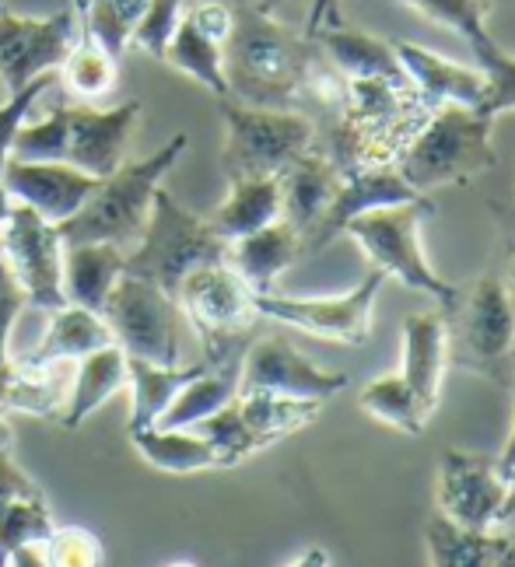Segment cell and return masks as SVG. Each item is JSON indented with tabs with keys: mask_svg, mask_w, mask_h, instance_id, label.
<instances>
[{
	"mask_svg": "<svg viewBox=\"0 0 515 567\" xmlns=\"http://www.w3.org/2000/svg\"><path fill=\"white\" fill-rule=\"evenodd\" d=\"M418 193L411 183L400 176L396 165H372V168H358L340 176L333 200L327 204V210L319 214V221L302 235V256H312L323 246H330L337 235H343L351 217L372 210V207H385V204H403V200H418Z\"/></svg>",
	"mask_w": 515,
	"mask_h": 567,
	"instance_id": "obj_16",
	"label": "cell"
},
{
	"mask_svg": "<svg viewBox=\"0 0 515 567\" xmlns=\"http://www.w3.org/2000/svg\"><path fill=\"white\" fill-rule=\"evenodd\" d=\"M491 529L515 539V470L505 473V497H502V508H498L495 526H491Z\"/></svg>",
	"mask_w": 515,
	"mask_h": 567,
	"instance_id": "obj_46",
	"label": "cell"
},
{
	"mask_svg": "<svg viewBox=\"0 0 515 567\" xmlns=\"http://www.w3.org/2000/svg\"><path fill=\"white\" fill-rule=\"evenodd\" d=\"M302 259V235H298L285 217L256 228L249 235L231 238L225 249V264L239 274L253 295H267L274 291L277 277L288 267H295Z\"/></svg>",
	"mask_w": 515,
	"mask_h": 567,
	"instance_id": "obj_20",
	"label": "cell"
},
{
	"mask_svg": "<svg viewBox=\"0 0 515 567\" xmlns=\"http://www.w3.org/2000/svg\"><path fill=\"white\" fill-rule=\"evenodd\" d=\"M168 68H176L179 74L200 81L210 95L225 99L228 95V78H225V42L210 39L207 32H200L193 21L183 14L176 32L168 39V50L162 56Z\"/></svg>",
	"mask_w": 515,
	"mask_h": 567,
	"instance_id": "obj_32",
	"label": "cell"
},
{
	"mask_svg": "<svg viewBox=\"0 0 515 567\" xmlns=\"http://www.w3.org/2000/svg\"><path fill=\"white\" fill-rule=\"evenodd\" d=\"M131 442L144 460L162 473L186 476V473L222 470L218 452H214L204 434H197L193 427H158V424L137 427L131 431Z\"/></svg>",
	"mask_w": 515,
	"mask_h": 567,
	"instance_id": "obj_29",
	"label": "cell"
},
{
	"mask_svg": "<svg viewBox=\"0 0 515 567\" xmlns=\"http://www.w3.org/2000/svg\"><path fill=\"white\" fill-rule=\"evenodd\" d=\"M123 252L110 243H63L60 284L63 298L81 309L102 312L113 284L123 277Z\"/></svg>",
	"mask_w": 515,
	"mask_h": 567,
	"instance_id": "obj_25",
	"label": "cell"
},
{
	"mask_svg": "<svg viewBox=\"0 0 515 567\" xmlns=\"http://www.w3.org/2000/svg\"><path fill=\"white\" fill-rule=\"evenodd\" d=\"M42 554H47L50 567H95L105 560V547L99 543V536L78 526L53 529L47 543H42Z\"/></svg>",
	"mask_w": 515,
	"mask_h": 567,
	"instance_id": "obj_42",
	"label": "cell"
},
{
	"mask_svg": "<svg viewBox=\"0 0 515 567\" xmlns=\"http://www.w3.org/2000/svg\"><path fill=\"white\" fill-rule=\"evenodd\" d=\"M0 259L11 267L18 284L25 288L29 305L42 312H53L68 305L60 284V259H63V238L53 221H47L29 204H11V214L0 228Z\"/></svg>",
	"mask_w": 515,
	"mask_h": 567,
	"instance_id": "obj_12",
	"label": "cell"
},
{
	"mask_svg": "<svg viewBox=\"0 0 515 567\" xmlns=\"http://www.w3.org/2000/svg\"><path fill=\"white\" fill-rule=\"evenodd\" d=\"M120 389H126V354L116 343H105L99 351L78 358L71 396L60 413V424L68 431H78Z\"/></svg>",
	"mask_w": 515,
	"mask_h": 567,
	"instance_id": "obj_26",
	"label": "cell"
},
{
	"mask_svg": "<svg viewBox=\"0 0 515 567\" xmlns=\"http://www.w3.org/2000/svg\"><path fill=\"white\" fill-rule=\"evenodd\" d=\"M11 445H14V431L4 417H0V452H11Z\"/></svg>",
	"mask_w": 515,
	"mask_h": 567,
	"instance_id": "obj_50",
	"label": "cell"
},
{
	"mask_svg": "<svg viewBox=\"0 0 515 567\" xmlns=\"http://www.w3.org/2000/svg\"><path fill=\"white\" fill-rule=\"evenodd\" d=\"M0 176H4L11 200L29 204L32 210H39L53 225H63L71 214H78V207L89 200L92 189L99 186L95 176H89V172H81L68 162L8 158Z\"/></svg>",
	"mask_w": 515,
	"mask_h": 567,
	"instance_id": "obj_17",
	"label": "cell"
},
{
	"mask_svg": "<svg viewBox=\"0 0 515 567\" xmlns=\"http://www.w3.org/2000/svg\"><path fill=\"white\" fill-rule=\"evenodd\" d=\"M495 120L481 116L474 105H439L421 130L400 151L396 168L418 193L439 186L470 183L491 165H498V151L491 141Z\"/></svg>",
	"mask_w": 515,
	"mask_h": 567,
	"instance_id": "obj_4",
	"label": "cell"
},
{
	"mask_svg": "<svg viewBox=\"0 0 515 567\" xmlns=\"http://www.w3.org/2000/svg\"><path fill=\"white\" fill-rule=\"evenodd\" d=\"M74 364L71 361H4L0 364V406L29 413L42 421H60L71 396Z\"/></svg>",
	"mask_w": 515,
	"mask_h": 567,
	"instance_id": "obj_18",
	"label": "cell"
},
{
	"mask_svg": "<svg viewBox=\"0 0 515 567\" xmlns=\"http://www.w3.org/2000/svg\"><path fill=\"white\" fill-rule=\"evenodd\" d=\"M228 243L207 225V217L189 214L172 200V193L162 186L155 189L152 214H147V228L141 243L126 252L123 274L141 277L147 284H158L162 291L176 298L179 280L200 264L210 259H225Z\"/></svg>",
	"mask_w": 515,
	"mask_h": 567,
	"instance_id": "obj_7",
	"label": "cell"
},
{
	"mask_svg": "<svg viewBox=\"0 0 515 567\" xmlns=\"http://www.w3.org/2000/svg\"><path fill=\"white\" fill-rule=\"evenodd\" d=\"M281 217V179L277 176H253L231 179L228 200L207 217V225L218 231L225 243L249 235Z\"/></svg>",
	"mask_w": 515,
	"mask_h": 567,
	"instance_id": "obj_28",
	"label": "cell"
},
{
	"mask_svg": "<svg viewBox=\"0 0 515 567\" xmlns=\"http://www.w3.org/2000/svg\"><path fill=\"white\" fill-rule=\"evenodd\" d=\"M424 547L428 564L435 567H491L515 564V539L495 529H463L442 512L424 522Z\"/></svg>",
	"mask_w": 515,
	"mask_h": 567,
	"instance_id": "obj_24",
	"label": "cell"
},
{
	"mask_svg": "<svg viewBox=\"0 0 515 567\" xmlns=\"http://www.w3.org/2000/svg\"><path fill=\"white\" fill-rule=\"evenodd\" d=\"M309 39H316V47L323 50L333 68L348 78H393V81L406 78L393 42L343 25L340 18L323 21Z\"/></svg>",
	"mask_w": 515,
	"mask_h": 567,
	"instance_id": "obj_23",
	"label": "cell"
},
{
	"mask_svg": "<svg viewBox=\"0 0 515 567\" xmlns=\"http://www.w3.org/2000/svg\"><path fill=\"white\" fill-rule=\"evenodd\" d=\"M60 81V74H39L35 81H29L25 89H18L11 92L4 102H0V172H4V162L11 158V144L18 137V130L25 126V116H29V109L47 95L53 84Z\"/></svg>",
	"mask_w": 515,
	"mask_h": 567,
	"instance_id": "obj_43",
	"label": "cell"
},
{
	"mask_svg": "<svg viewBox=\"0 0 515 567\" xmlns=\"http://www.w3.org/2000/svg\"><path fill=\"white\" fill-rule=\"evenodd\" d=\"M396 4L424 14L428 21H435L442 29H453L466 42L487 32L491 0H396Z\"/></svg>",
	"mask_w": 515,
	"mask_h": 567,
	"instance_id": "obj_40",
	"label": "cell"
},
{
	"mask_svg": "<svg viewBox=\"0 0 515 567\" xmlns=\"http://www.w3.org/2000/svg\"><path fill=\"white\" fill-rule=\"evenodd\" d=\"M0 11H4V0H0Z\"/></svg>",
	"mask_w": 515,
	"mask_h": 567,
	"instance_id": "obj_54",
	"label": "cell"
},
{
	"mask_svg": "<svg viewBox=\"0 0 515 567\" xmlns=\"http://www.w3.org/2000/svg\"><path fill=\"white\" fill-rule=\"evenodd\" d=\"M393 50L403 63V74L411 78L418 95L439 109V105H477L484 95V74L481 68H466L442 53H432L418 42L393 39Z\"/></svg>",
	"mask_w": 515,
	"mask_h": 567,
	"instance_id": "obj_21",
	"label": "cell"
},
{
	"mask_svg": "<svg viewBox=\"0 0 515 567\" xmlns=\"http://www.w3.org/2000/svg\"><path fill=\"white\" fill-rule=\"evenodd\" d=\"M460 305L456 333L449 322V358L477 368L491 379H502L505 364L515 354V301L508 284L495 274H484Z\"/></svg>",
	"mask_w": 515,
	"mask_h": 567,
	"instance_id": "obj_11",
	"label": "cell"
},
{
	"mask_svg": "<svg viewBox=\"0 0 515 567\" xmlns=\"http://www.w3.org/2000/svg\"><path fill=\"white\" fill-rule=\"evenodd\" d=\"M330 18H340L337 14V0H312V11H309V21H306V35H312Z\"/></svg>",
	"mask_w": 515,
	"mask_h": 567,
	"instance_id": "obj_47",
	"label": "cell"
},
{
	"mask_svg": "<svg viewBox=\"0 0 515 567\" xmlns=\"http://www.w3.org/2000/svg\"><path fill=\"white\" fill-rule=\"evenodd\" d=\"M186 11V0H147V8L131 35V47L144 50L147 56L162 60L168 50V39L176 32L179 18Z\"/></svg>",
	"mask_w": 515,
	"mask_h": 567,
	"instance_id": "obj_41",
	"label": "cell"
},
{
	"mask_svg": "<svg viewBox=\"0 0 515 567\" xmlns=\"http://www.w3.org/2000/svg\"><path fill=\"white\" fill-rule=\"evenodd\" d=\"M207 361L197 364H155L144 358L126 354V389H131V431L152 427L165 413V406L176 400V392L197 379Z\"/></svg>",
	"mask_w": 515,
	"mask_h": 567,
	"instance_id": "obj_27",
	"label": "cell"
},
{
	"mask_svg": "<svg viewBox=\"0 0 515 567\" xmlns=\"http://www.w3.org/2000/svg\"><path fill=\"white\" fill-rule=\"evenodd\" d=\"M343 385H348V375L319 368L285 337L253 340L239 368V392H288V396L327 403Z\"/></svg>",
	"mask_w": 515,
	"mask_h": 567,
	"instance_id": "obj_14",
	"label": "cell"
},
{
	"mask_svg": "<svg viewBox=\"0 0 515 567\" xmlns=\"http://www.w3.org/2000/svg\"><path fill=\"white\" fill-rule=\"evenodd\" d=\"M116 56L102 47V42H95L92 35H78V42L71 47L68 60L60 63V81L68 84V89L84 99V102H102L110 99L116 81H120V68H116Z\"/></svg>",
	"mask_w": 515,
	"mask_h": 567,
	"instance_id": "obj_35",
	"label": "cell"
},
{
	"mask_svg": "<svg viewBox=\"0 0 515 567\" xmlns=\"http://www.w3.org/2000/svg\"><path fill=\"white\" fill-rule=\"evenodd\" d=\"M11 193H8V186H4V176H0V228H4V221H8V214H11Z\"/></svg>",
	"mask_w": 515,
	"mask_h": 567,
	"instance_id": "obj_49",
	"label": "cell"
},
{
	"mask_svg": "<svg viewBox=\"0 0 515 567\" xmlns=\"http://www.w3.org/2000/svg\"><path fill=\"white\" fill-rule=\"evenodd\" d=\"M235 406H239L243 421L267 449L288 439V434L309 427L323 410V400L288 396V392H235Z\"/></svg>",
	"mask_w": 515,
	"mask_h": 567,
	"instance_id": "obj_31",
	"label": "cell"
},
{
	"mask_svg": "<svg viewBox=\"0 0 515 567\" xmlns=\"http://www.w3.org/2000/svg\"><path fill=\"white\" fill-rule=\"evenodd\" d=\"M53 529L47 497H18L0 505V567H8L18 550L42 543Z\"/></svg>",
	"mask_w": 515,
	"mask_h": 567,
	"instance_id": "obj_38",
	"label": "cell"
},
{
	"mask_svg": "<svg viewBox=\"0 0 515 567\" xmlns=\"http://www.w3.org/2000/svg\"><path fill=\"white\" fill-rule=\"evenodd\" d=\"M277 179H281V217L298 235H306L333 200L340 172L327 158V151L312 144Z\"/></svg>",
	"mask_w": 515,
	"mask_h": 567,
	"instance_id": "obj_22",
	"label": "cell"
},
{
	"mask_svg": "<svg viewBox=\"0 0 515 567\" xmlns=\"http://www.w3.org/2000/svg\"><path fill=\"white\" fill-rule=\"evenodd\" d=\"M239 368L243 364L204 368V372L197 379H189L176 392V400L165 406V413L158 417V427H193L197 421L210 417L214 410L231 403L235 392H239Z\"/></svg>",
	"mask_w": 515,
	"mask_h": 567,
	"instance_id": "obj_33",
	"label": "cell"
},
{
	"mask_svg": "<svg viewBox=\"0 0 515 567\" xmlns=\"http://www.w3.org/2000/svg\"><path fill=\"white\" fill-rule=\"evenodd\" d=\"M432 214H435V204L428 200V196H418V200L385 204V207H372L351 217L343 235L354 238L379 274L396 277L403 288L432 295L439 305H445V309L453 312L460 305V291L432 270L421 246V228Z\"/></svg>",
	"mask_w": 515,
	"mask_h": 567,
	"instance_id": "obj_6",
	"label": "cell"
},
{
	"mask_svg": "<svg viewBox=\"0 0 515 567\" xmlns=\"http://www.w3.org/2000/svg\"><path fill=\"white\" fill-rule=\"evenodd\" d=\"M385 274L372 267V274L364 277L358 288L343 295H316V298H295V295H256V312L285 322L291 330H302L319 340L348 343L361 347L372 337V319H375V301L382 291Z\"/></svg>",
	"mask_w": 515,
	"mask_h": 567,
	"instance_id": "obj_10",
	"label": "cell"
},
{
	"mask_svg": "<svg viewBox=\"0 0 515 567\" xmlns=\"http://www.w3.org/2000/svg\"><path fill=\"white\" fill-rule=\"evenodd\" d=\"M449 316L445 312H414L403 319V351L396 372L406 379L428 410H439L442 379L449 368Z\"/></svg>",
	"mask_w": 515,
	"mask_h": 567,
	"instance_id": "obj_19",
	"label": "cell"
},
{
	"mask_svg": "<svg viewBox=\"0 0 515 567\" xmlns=\"http://www.w3.org/2000/svg\"><path fill=\"white\" fill-rule=\"evenodd\" d=\"M179 312L189 319L193 333L200 337L207 368L243 364L246 347L256 330V295L225 259L193 267L176 288Z\"/></svg>",
	"mask_w": 515,
	"mask_h": 567,
	"instance_id": "obj_5",
	"label": "cell"
},
{
	"mask_svg": "<svg viewBox=\"0 0 515 567\" xmlns=\"http://www.w3.org/2000/svg\"><path fill=\"white\" fill-rule=\"evenodd\" d=\"M439 512L463 529H491L505 497V473L498 460L481 452L445 449L439 463Z\"/></svg>",
	"mask_w": 515,
	"mask_h": 567,
	"instance_id": "obj_15",
	"label": "cell"
},
{
	"mask_svg": "<svg viewBox=\"0 0 515 567\" xmlns=\"http://www.w3.org/2000/svg\"><path fill=\"white\" fill-rule=\"evenodd\" d=\"M78 25L84 35L102 42L116 60L131 47V35L147 8V0H74Z\"/></svg>",
	"mask_w": 515,
	"mask_h": 567,
	"instance_id": "obj_36",
	"label": "cell"
},
{
	"mask_svg": "<svg viewBox=\"0 0 515 567\" xmlns=\"http://www.w3.org/2000/svg\"><path fill=\"white\" fill-rule=\"evenodd\" d=\"M102 319L123 354L179 364V301L158 284L123 274L102 305Z\"/></svg>",
	"mask_w": 515,
	"mask_h": 567,
	"instance_id": "obj_9",
	"label": "cell"
},
{
	"mask_svg": "<svg viewBox=\"0 0 515 567\" xmlns=\"http://www.w3.org/2000/svg\"><path fill=\"white\" fill-rule=\"evenodd\" d=\"M316 50V39L281 25L270 8L235 4V21L225 39L228 95L246 105L295 109Z\"/></svg>",
	"mask_w": 515,
	"mask_h": 567,
	"instance_id": "obj_1",
	"label": "cell"
},
{
	"mask_svg": "<svg viewBox=\"0 0 515 567\" xmlns=\"http://www.w3.org/2000/svg\"><path fill=\"white\" fill-rule=\"evenodd\" d=\"M512 400H515V379H512ZM498 470H502V473H512V470H515V410H512V431H508L505 452L498 455Z\"/></svg>",
	"mask_w": 515,
	"mask_h": 567,
	"instance_id": "obj_48",
	"label": "cell"
},
{
	"mask_svg": "<svg viewBox=\"0 0 515 567\" xmlns=\"http://www.w3.org/2000/svg\"><path fill=\"white\" fill-rule=\"evenodd\" d=\"M29 305L25 288L18 284V277L11 274V267L0 259V364L8 361V337L14 330V322L21 316V309Z\"/></svg>",
	"mask_w": 515,
	"mask_h": 567,
	"instance_id": "obj_44",
	"label": "cell"
},
{
	"mask_svg": "<svg viewBox=\"0 0 515 567\" xmlns=\"http://www.w3.org/2000/svg\"><path fill=\"white\" fill-rule=\"evenodd\" d=\"M228 4H264V8H270L274 0H228Z\"/></svg>",
	"mask_w": 515,
	"mask_h": 567,
	"instance_id": "obj_51",
	"label": "cell"
},
{
	"mask_svg": "<svg viewBox=\"0 0 515 567\" xmlns=\"http://www.w3.org/2000/svg\"><path fill=\"white\" fill-rule=\"evenodd\" d=\"M508 280L515 284V256H512V264H508Z\"/></svg>",
	"mask_w": 515,
	"mask_h": 567,
	"instance_id": "obj_53",
	"label": "cell"
},
{
	"mask_svg": "<svg viewBox=\"0 0 515 567\" xmlns=\"http://www.w3.org/2000/svg\"><path fill=\"white\" fill-rule=\"evenodd\" d=\"M50 316L53 319L47 326V333H42L29 361H78L105 343H116L102 312L81 309V305L68 301V305H60V309H53Z\"/></svg>",
	"mask_w": 515,
	"mask_h": 567,
	"instance_id": "obj_30",
	"label": "cell"
},
{
	"mask_svg": "<svg viewBox=\"0 0 515 567\" xmlns=\"http://www.w3.org/2000/svg\"><path fill=\"white\" fill-rule=\"evenodd\" d=\"M81 35L78 8H60L47 18L0 11V81L8 92L25 89L39 74L60 71Z\"/></svg>",
	"mask_w": 515,
	"mask_h": 567,
	"instance_id": "obj_13",
	"label": "cell"
},
{
	"mask_svg": "<svg viewBox=\"0 0 515 567\" xmlns=\"http://www.w3.org/2000/svg\"><path fill=\"white\" fill-rule=\"evenodd\" d=\"M225 116V151L222 168L231 179L281 176V172L316 144V123L298 109H264L239 99H222Z\"/></svg>",
	"mask_w": 515,
	"mask_h": 567,
	"instance_id": "obj_8",
	"label": "cell"
},
{
	"mask_svg": "<svg viewBox=\"0 0 515 567\" xmlns=\"http://www.w3.org/2000/svg\"><path fill=\"white\" fill-rule=\"evenodd\" d=\"M141 123V102L113 109L56 105L47 120L25 123L11 144V158L21 162H68L102 179L126 162V147Z\"/></svg>",
	"mask_w": 515,
	"mask_h": 567,
	"instance_id": "obj_2",
	"label": "cell"
},
{
	"mask_svg": "<svg viewBox=\"0 0 515 567\" xmlns=\"http://www.w3.org/2000/svg\"><path fill=\"white\" fill-rule=\"evenodd\" d=\"M18 497H47V494H42L35 480L11 460V452H0V505H8V501H18Z\"/></svg>",
	"mask_w": 515,
	"mask_h": 567,
	"instance_id": "obj_45",
	"label": "cell"
},
{
	"mask_svg": "<svg viewBox=\"0 0 515 567\" xmlns=\"http://www.w3.org/2000/svg\"><path fill=\"white\" fill-rule=\"evenodd\" d=\"M358 406L369 413L372 421L393 427L400 434H421L428 421H432V410L421 403V396L406 385L400 372L372 379L358 392Z\"/></svg>",
	"mask_w": 515,
	"mask_h": 567,
	"instance_id": "obj_34",
	"label": "cell"
},
{
	"mask_svg": "<svg viewBox=\"0 0 515 567\" xmlns=\"http://www.w3.org/2000/svg\"><path fill=\"white\" fill-rule=\"evenodd\" d=\"M193 431L204 434V439L210 442V449L218 452V466L222 470L239 466V463L249 460L253 452L264 449V442L256 439V434L249 431V424L243 421V413H239V406H235V400L225 403L222 410H214L210 417L197 421V424H193Z\"/></svg>",
	"mask_w": 515,
	"mask_h": 567,
	"instance_id": "obj_39",
	"label": "cell"
},
{
	"mask_svg": "<svg viewBox=\"0 0 515 567\" xmlns=\"http://www.w3.org/2000/svg\"><path fill=\"white\" fill-rule=\"evenodd\" d=\"M466 47L474 50L477 68L484 74V95L474 105L477 113L487 116V120H495V116L508 113V109H515V56L505 53L487 32L477 35V39H470Z\"/></svg>",
	"mask_w": 515,
	"mask_h": 567,
	"instance_id": "obj_37",
	"label": "cell"
},
{
	"mask_svg": "<svg viewBox=\"0 0 515 567\" xmlns=\"http://www.w3.org/2000/svg\"><path fill=\"white\" fill-rule=\"evenodd\" d=\"M8 95H11V92H8V84H4V81H0V102H4Z\"/></svg>",
	"mask_w": 515,
	"mask_h": 567,
	"instance_id": "obj_52",
	"label": "cell"
},
{
	"mask_svg": "<svg viewBox=\"0 0 515 567\" xmlns=\"http://www.w3.org/2000/svg\"><path fill=\"white\" fill-rule=\"evenodd\" d=\"M189 147L186 134H176L155 155L141 162H123L116 172L102 176L92 196L71 214L68 221L56 225L63 243H110L123 256L131 252L147 228V214H152L155 189L162 186L165 172H172Z\"/></svg>",
	"mask_w": 515,
	"mask_h": 567,
	"instance_id": "obj_3",
	"label": "cell"
}]
</instances>
